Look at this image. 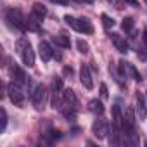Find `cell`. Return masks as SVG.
I'll use <instances>...</instances> for the list:
<instances>
[{
  "label": "cell",
  "instance_id": "obj_1",
  "mask_svg": "<svg viewBox=\"0 0 147 147\" xmlns=\"http://www.w3.org/2000/svg\"><path fill=\"white\" fill-rule=\"evenodd\" d=\"M18 52L23 59V64L26 67H33L35 66V50L30 43L28 38H19L18 40Z\"/></svg>",
  "mask_w": 147,
  "mask_h": 147
},
{
  "label": "cell",
  "instance_id": "obj_2",
  "mask_svg": "<svg viewBox=\"0 0 147 147\" xmlns=\"http://www.w3.org/2000/svg\"><path fill=\"white\" fill-rule=\"evenodd\" d=\"M47 99H49V92H47V87L45 85H36L33 95H31V100H33V106L36 111H43L45 106H47Z\"/></svg>",
  "mask_w": 147,
  "mask_h": 147
},
{
  "label": "cell",
  "instance_id": "obj_3",
  "mask_svg": "<svg viewBox=\"0 0 147 147\" xmlns=\"http://www.w3.org/2000/svg\"><path fill=\"white\" fill-rule=\"evenodd\" d=\"M7 21L19 31H26L28 30V24H26V19L23 18L21 11L19 9H9L7 11Z\"/></svg>",
  "mask_w": 147,
  "mask_h": 147
},
{
  "label": "cell",
  "instance_id": "obj_4",
  "mask_svg": "<svg viewBox=\"0 0 147 147\" xmlns=\"http://www.w3.org/2000/svg\"><path fill=\"white\" fill-rule=\"evenodd\" d=\"M24 88L19 85V83H16V82H12L11 85H9V97H11V100H12V104L14 106H18V107H24Z\"/></svg>",
  "mask_w": 147,
  "mask_h": 147
},
{
  "label": "cell",
  "instance_id": "obj_5",
  "mask_svg": "<svg viewBox=\"0 0 147 147\" xmlns=\"http://www.w3.org/2000/svg\"><path fill=\"white\" fill-rule=\"evenodd\" d=\"M92 131L97 138H106L107 133H109V123L104 118H99L92 123Z\"/></svg>",
  "mask_w": 147,
  "mask_h": 147
},
{
  "label": "cell",
  "instance_id": "obj_6",
  "mask_svg": "<svg viewBox=\"0 0 147 147\" xmlns=\"http://www.w3.org/2000/svg\"><path fill=\"white\" fill-rule=\"evenodd\" d=\"M80 82L82 85L87 88V90H92L94 88V78H92V71L87 64H82L80 67Z\"/></svg>",
  "mask_w": 147,
  "mask_h": 147
},
{
  "label": "cell",
  "instance_id": "obj_7",
  "mask_svg": "<svg viewBox=\"0 0 147 147\" xmlns=\"http://www.w3.org/2000/svg\"><path fill=\"white\" fill-rule=\"evenodd\" d=\"M38 54H40V57H42L43 62H49V61L52 59V55H54V50H52V47L49 45V42L42 40V42L38 43Z\"/></svg>",
  "mask_w": 147,
  "mask_h": 147
},
{
  "label": "cell",
  "instance_id": "obj_8",
  "mask_svg": "<svg viewBox=\"0 0 147 147\" xmlns=\"http://www.w3.org/2000/svg\"><path fill=\"white\" fill-rule=\"evenodd\" d=\"M111 40H113V43H114V47H116L118 52H121V54H126L128 52V42L125 40V36H121L118 33H113L111 35Z\"/></svg>",
  "mask_w": 147,
  "mask_h": 147
},
{
  "label": "cell",
  "instance_id": "obj_9",
  "mask_svg": "<svg viewBox=\"0 0 147 147\" xmlns=\"http://www.w3.org/2000/svg\"><path fill=\"white\" fill-rule=\"evenodd\" d=\"M137 114L140 119L147 118V100L142 94H137Z\"/></svg>",
  "mask_w": 147,
  "mask_h": 147
},
{
  "label": "cell",
  "instance_id": "obj_10",
  "mask_svg": "<svg viewBox=\"0 0 147 147\" xmlns=\"http://www.w3.org/2000/svg\"><path fill=\"white\" fill-rule=\"evenodd\" d=\"M31 16H33L35 19H38V21H43V18L47 16L45 5L40 4V2H35V4H33V9H31Z\"/></svg>",
  "mask_w": 147,
  "mask_h": 147
},
{
  "label": "cell",
  "instance_id": "obj_11",
  "mask_svg": "<svg viewBox=\"0 0 147 147\" xmlns=\"http://www.w3.org/2000/svg\"><path fill=\"white\" fill-rule=\"evenodd\" d=\"M62 95H64V102H66V104L78 107V97H76V94L73 92L71 88H66V90H62Z\"/></svg>",
  "mask_w": 147,
  "mask_h": 147
},
{
  "label": "cell",
  "instance_id": "obj_12",
  "mask_svg": "<svg viewBox=\"0 0 147 147\" xmlns=\"http://www.w3.org/2000/svg\"><path fill=\"white\" fill-rule=\"evenodd\" d=\"M88 109H90L94 114H97V116H102V114H104V111H106L104 104H102L100 100H97V99H94V100H90V102H88Z\"/></svg>",
  "mask_w": 147,
  "mask_h": 147
},
{
  "label": "cell",
  "instance_id": "obj_13",
  "mask_svg": "<svg viewBox=\"0 0 147 147\" xmlns=\"http://www.w3.org/2000/svg\"><path fill=\"white\" fill-rule=\"evenodd\" d=\"M123 125H126V126H135V111H133V107H130V106L125 109Z\"/></svg>",
  "mask_w": 147,
  "mask_h": 147
},
{
  "label": "cell",
  "instance_id": "obj_14",
  "mask_svg": "<svg viewBox=\"0 0 147 147\" xmlns=\"http://www.w3.org/2000/svg\"><path fill=\"white\" fill-rule=\"evenodd\" d=\"M64 23H66L67 26H71V28L75 30V31L82 33V23H80V19L73 18V16H64Z\"/></svg>",
  "mask_w": 147,
  "mask_h": 147
},
{
  "label": "cell",
  "instance_id": "obj_15",
  "mask_svg": "<svg viewBox=\"0 0 147 147\" xmlns=\"http://www.w3.org/2000/svg\"><path fill=\"white\" fill-rule=\"evenodd\" d=\"M54 42H55V45H59L61 49H69V47H71V40H69V36H66V35L54 36Z\"/></svg>",
  "mask_w": 147,
  "mask_h": 147
},
{
  "label": "cell",
  "instance_id": "obj_16",
  "mask_svg": "<svg viewBox=\"0 0 147 147\" xmlns=\"http://www.w3.org/2000/svg\"><path fill=\"white\" fill-rule=\"evenodd\" d=\"M80 23H82V33H85V35H92L94 33V26H92L88 18H80Z\"/></svg>",
  "mask_w": 147,
  "mask_h": 147
},
{
  "label": "cell",
  "instance_id": "obj_17",
  "mask_svg": "<svg viewBox=\"0 0 147 147\" xmlns=\"http://www.w3.org/2000/svg\"><path fill=\"white\" fill-rule=\"evenodd\" d=\"M118 73H119L121 80L125 82V80L128 78V62H125V61H119V62H118Z\"/></svg>",
  "mask_w": 147,
  "mask_h": 147
},
{
  "label": "cell",
  "instance_id": "obj_18",
  "mask_svg": "<svg viewBox=\"0 0 147 147\" xmlns=\"http://www.w3.org/2000/svg\"><path fill=\"white\" fill-rule=\"evenodd\" d=\"M109 73H111V75H113V80L119 85V87H125V82L121 80V76H119V73H118V69L113 66V64H109Z\"/></svg>",
  "mask_w": 147,
  "mask_h": 147
},
{
  "label": "cell",
  "instance_id": "obj_19",
  "mask_svg": "<svg viewBox=\"0 0 147 147\" xmlns=\"http://www.w3.org/2000/svg\"><path fill=\"white\" fill-rule=\"evenodd\" d=\"M128 76L133 78L135 82H140V80H142V75L137 71V67H135L133 64H130V62H128Z\"/></svg>",
  "mask_w": 147,
  "mask_h": 147
},
{
  "label": "cell",
  "instance_id": "obj_20",
  "mask_svg": "<svg viewBox=\"0 0 147 147\" xmlns=\"http://www.w3.org/2000/svg\"><path fill=\"white\" fill-rule=\"evenodd\" d=\"M133 26H135V23H133L131 18H125V19L121 21V28H123V31H133Z\"/></svg>",
  "mask_w": 147,
  "mask_h": 147
},
{
  "label": "cell",
  "instance_id": "obj_21",
  "mask_svg": "<svg viewBox=\"0 0 147 147\" xmlns=\"http://www.w3.org/2000/svg\"><path fill=\"white\" fill-rule=\"evenodd\" d=\"M100 19H102V24H104V28H106V30H111V28L116 24V23H114V19H113V18H109L107 14H102V16H100Z\"/></svg>",
  "mask_w": 147,
  "mask_h": 147
},
{
  "label": "cell",
  "instance_id": "obj_22",
  "mask_svg": "<svg viewBox=\"0 0 147 147\" xmlns=\"http://www.w3.org/2000/svg\"><path fill=\"white\" fill-rule=\"evenodd\" d=\"M76 47H78V52H82V54H88V50H90L88 43H87L85 40H82V38L76 40Z\"/></svg>",
  "mask_w": 147,
  "mask_h": 147
},
{
  "label": "cell",
  "instance_id": "obj_23",
  "mask_svg": "<svg viewBox=\"0 0 147 147\" xmlns=\"http://www.w3.org/2000/svg\"><path fill=\"white\" fill-rule=\"evenodd\" d=\"M52 88H54V90H57V92H61V90L64 88V85H62V78L54 76V80H52Z\"/></svg>",
  "mask_w": 147,
  "mask_h": 147
},
{
  "label": "cell",
  "instance_id": "obj_24",
  "mask_svg": "<svg viewBox=\"0 0 147 147\" xmlns=\"http://www.w3.org/2000/svg\"><path fill=\"white\" fill-rule=\"evenodd\" d=\"M0 114H2V131H5V128H7V113H5V109L0 111Z\"/></svg>",
  "mask_w": 147,
  "mask_h": 147
},
{
  "label": "cell",
  "instance_id": "obj_25",
  "mask_svg": "<svg viewBox=\"0 0 147 147\" xmlns=\"http://www.w3.org/2000/svg\"><path fill=\"white\" fill-rule=\"evenodd\" d=\"M107 97H109L107 87H106V83H100V99H107Z\"/></svg>",
  "mask_w": 147,
  "mask_h": 147
},
{
  "label": "cell",
  "instance_id": "obj_26",
  "mask_svg": "<svg viewBox=\"0 0 147 147\" xmlns=\"http://www.w3.org/2000/svg\"><path fill=\"white\" fill-rule=\"evenodd\" d=\"M62 73H64V76H71V75H73V67H71V66H64Z\"/></svg>",
  "mask_w": 147,
  "mask_h": 147
},
{
  "label": "cell",
  "instance_id": "obj_27",
  "mask_svg": "<svg viewBox=\"0 0 147 147\" xmlns=\"http://www.w3.org/2000/svg\"><path fill=\"white\" fill-rule=\"evenodd\" d=\"M49 133H50L52 138H61V131H59V130H50Z\"/></svg>",
  "mask_w": 147,
  "mask_h": 147
},
{
  "label": "cell",
  "instance_id": "obj_28",
  "mask_svg": "<svg viewBox=\"0 0 147 147\" xmlns=\"http://www.w3.org/2000/svg\"><path fill=\"white\" fill-rule=\"evenodd\" d=\"M142 40H144V50L147 52V30L144 31V35H142Z\"/></svg>",
  "mask_w": 147,
  "mask_h": 147
},
{
  "label": "cell",
  "instance_id": "obj_29",
  "mask_svg": "<svg viewBox=\"0 0 147 147\" xmlns=\"http://www.w3.org/2000/svg\"><path fill=\"white\" fill-rule=\"evenodd\" d=\"M52 4H59V5H66L67 4V0H50Z\"/></svg>",
  "mask_w": 147,
  "mask_h": 147
},
{
  "label": "cell",
  "instance_id": "obj_30",
  "mask_svg": "<svg viewBox=\"0 0 147 147\" xmlns=\"http://www.w3.org/2000/svg\"><path fill=\"white\" fill-rule=\"evenodd\" d=\"M126 4H130V5H133V7H138V0H125Z\"/></svg>",
  "mask_w": 147,
  "mask_h": 147
},
{
  "label": "cell",
  "instance_id": "obj_31",
  "mask_svg": "<svg viewBox=\"0 0 147 147\" xmlns=\"http://www.w3.org/2000/svg\"><path fill=\"white\" fill-rule=\"evenodd\" d=\"M54 57H55V59H57V61H61V59H62V55H61V54H59V52H54Z\"/></svg>",
  "mask_w": 147,
  "mask_h": 147
},
{
  "label": "cell",
  "instance_id": "obj_32",
  "mask_svg": "<svg viewBox=\"0 0 147 147\" xmlns=\"http://www.w3.org/2000/svg\"><path fill=\"white\" fill-rule=\"evenodd\" d=\"M107 2H111L113 5H118V2H119V0H107Z\"/></svg>",
  "mask_w": 147,
  "mask_h": 147
},
{
  "label": "cell",
  "instance_id": "obj_33",
  "mask_svg": "<svg viewBox=\"0 0 147 147\" xmlns=\"http://www.w3.org/2000/svg\"><path fill=\"white\" fill-rule=\"evenodd\" d=\"M85 4H94V0H83Z\"/></svg>",
  "mask_w": 147,
  "mask_h": 147
},
{
  "label": "cell",
  "instance_id": "obj_34",
  "mask_svg": "<svg viewBox=\"0 0 147 147\" xmlns=\"http://www.w3.org/2000/svg\"><path fill=\"white\" fill-rule=\"evenodd\" d=\"M75 2H80V0H75Z\"/></svg>",
  "mask_w": 147,
  "mask_h": 147
},
{
  "label": "cell",
  "instance_id": "obj_35",
  "mask_svg": "<svg viewBox=\"0 0 147 147\" xmlns=\"http://www.w3.org/2000/svg\"><path fill=\"white\" fill-rule=\"evenodd\" d=\"M145 4H147V0H145Z\"/></svg>",
  "mask_w": 147,
  "mask_h": 147
}]
</instances>
